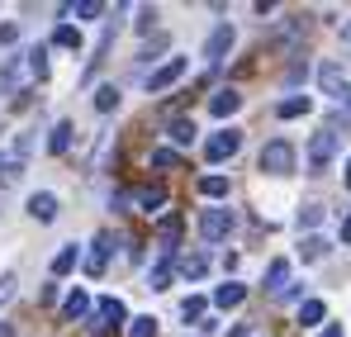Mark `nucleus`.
I'll use <instances>...</instances> for the list:
<instances>
[{
    "mask_svg": "<svg viewBox=\"0 0 351 337\" xmlns=\"http://www.w3.org/2000/svg\"><path fill=\"white\" fill-rule=\"evenodd\" d=\"M318 86H323L328 100L347 105V119H351V86H347V71H342L337 62H323V67H318Z\"/></svg>",
    "mask_w": 351,
    "mask_h": 337,
    "instance_id": "obj_1",
    "label": "nucleus"
},
{
    "mask_svg": "<svg viewBox=\"0 0 351 337\" xmlns=\"http://www.w3.org/2000/svg\"><path fill=\"white\" fill-rule=\"evenodd\" d=\"M261 171H266V176H290L294 171V148L285 138H276V143L261 148Z\"/></svg>",
    "mask_w": 351,
    "mask_h": 337,
    "instance_id": "obj_2",
    "label": "nucleus"
},
{
    "mask_svg": "<svg viewBox=\"0 0 351 337\" xmlns=\"http://www.w3.org/2000/svg\"><path fill=\"white\" fill-rule=\"evenodd\" d=\"M237 148H242V133H237V128H219V133H209L204 157H209V162H228Z\"/></svg>",
    "mask_w": 351,
    "mask_h": 337,
    "instance_id": "obj_3",
    "label": "nucleus"
},
{
    "mask_svg": "<svg viewBox=\"0 0 351 337\" xmlns=\"http://www.w3.org/2000/svg\"><path fill=\"white\" fill-rule=\"evenodd\" d=\"M199 233H204V242L228 237V233H233V209H204V214H199Z\"/></svg>",
    "mask_w": 351,
    "mask_h": 337,
    "instance_id": "obj_4",
    "label": "nucleus"
},
{
    "mask_svg": "<svg viewBox=\"0 0 351 337\" xmlns=\"http://www.w3.org/2000/svg\"><path fill=\"white\" fill-rule=\"evenodd\" d=\"M337 157V133L332 128H323V133H313V143H308V167L323 171L328 162Z\"/></svg>",
    "mask_w": 351,
    "mask_h": 337,
    "instance_id": "obj_5",
    "label": "nucleus"
},
{
    "mask_svg": "<svg viewBox=\"0 0 351 337\" xmlns=\"http://www.w3.org/2000/svg\"><path fill=\"white\" fill-rule=\"evenodd\" d=\"M185 67H190L185 57H167V62H162V67H157V71L147 76V91L157 95V91H167V86H176V81L185 76Z\"/></svg>",
    "mask_w": 351,
    "mask_h": 337,
    "instance_id": "obj_6",
    "label": "nucleus"
},
{
    "mask_svg": "<svg viewBox=\"0 0 351 337\" xmlns=\"http://www.w3.org/2000/svg\"><path fill=\"white\" fill-rule=\"evenodd\" d=\"M128 318V309H123V299H100L95 304V323H90V333H105V328H114V323H123Z\"/></svg>",
    "mask_w": 351,
    "mask_h": 337,
    "instance_id": "obj_7",
    "label": "nucleus"
},
{
    "mask_svg": "<svg viewBox=\"0 0 351 337\" xmlns=\"http://www.w3.org/2000/svg\"><path fill=\"white\" fill-rule=\"evenodd\" d=\"M237 43V34H233V24H219L214 34H209V43H204V57H209V67H219L223 57H228V48Z\"/></svg>",
    "mask_w": 351,
    "mask_h": 337,
    "instance_id": "obj_8",
    "label": "nucleus"
},
{
    "mask_svg": "<svg viewBox=\"0 0 351 337\" xmlns=\"http://www.w3.org/2000/svg\"><path fill=\"white\" fill-rule=\"evenodd\" d=\"M110 242H114L110 233H100V237L90 242V252H86V276H105V266H110V252H114Z\"/></svg>",
    "mask_w": 351,
    "mask_h": 337,
    "instance_id": "obj_9",
    "label": "nucleus"
},
{
    "mask_svg": "<svg viewBox=\"0 0 351 337\" xmlns=\"http://www.w3.org/2000/svg\"><path fill=\"white\" fill-rule=\"evenodd\" d=\"M133 205H138L143 214H157V209L167 205V190H162V185H138V190H133Z\"/></svg>",
    "mask_w": 351,
    "mask_h": 337,
    "instance_id": "obj_10",
    "label": "nucleus"
},
{
    "mask_svg": "<svg viewBox=\"0 0 351 337\" xmlns=\"http://www.w3.org/2000/svg\"><path fill=\"white\" fill-rule=\"evenodd\" d=\"M242 110V95H237V91H214V95H209V114H214V119H228V114H237Z\"/></svg>",
    "mask_w": 351,
    "mask_h": 337,
    "instance_id": "obj_11",
    "label": "nucleus"
},
{
    "mask_svg": "<svg viewBox=\"0 0 351 337\" xmlns=\"http://www.w3.org/2000/svg\"><path fill=\"white\" fill-rule=\"evenodd\" d=\"M29 214H34L38 224H53V219H58V195H48V190H38V195L29 200Z\"/></svg>",
    "mask_w": 351,
    "mask_h": 337,
    "instance_id": "obj_12",
    "label": "nucleus"
},
{
    "mask_svg": "<svg viewBox=\"0 0 351 337\" xmlns=\"http://www.w3.org/2000/svg\"><path fill=\"white\" fill-rule=\"evenodd\" d=\"M266 290H271V294H285V290H290V262H285V257L266 266Z\"/></svg>",
    "mask_w": 351,
    "mask_h": 337,
    "instance_id": "obj_13",
    "label": "nucleus"
},
{
    "mask_svg": "<svg viewBox=\"0 0 351 337\" xmlns=\"http://www.w3.org/2000/svg\"><path fill=\"white\" fill-rule=\"evenodd\" d=\"M242 299H247V285H237V281H223L214 290V304H219V309H237Z\"/></svg>",
    "mask_w": 351,
    "mask_h": 337,
    "instance_id": "obj_14",
    "label": "nucleus"
},
{
    "mask_svg": "<svg viewBox=\"0 0 351 337\" xmlns=\"http://www.w3.org/2000/svg\"><path fill=\"white\" fill-rule=\"evenodd\" d=\"M308 110H313V100H308V95H285V100L276 105V114H280V119H304Z\"/></svg>",
    "mask_w": 351,
    "mask_h": 337,
    "instance_id": "obj_15",
    "label": "nucleus"
},
{
    "mask_svg": "<svg viewBox=\"0 0 351 337\" xmlns=\"http://www.w3.org/2000/svg\"><path fill=\"white\" fill-rule=\"evenodd\" d=\"M323 318H328V304H323V299H304V304H299V323H304V328H318Z\"/></svg>",
    "mask_w": 351,
    "mask_h": 337,
    "instance_id": "obj_16",
    "label": "nucleus"
},
{
    "mask_svg": "<svg viewBox=\"0 0 351 337\" xmlns=\"http://www.w3.org/2000/svg\"><path fill=\"white\" fill-rule=\"evenodd\" d=\"M204 271H209V257H204V252H190V257H180V276H185V281H199Z\"/></svg>",
    "mask_w": 351,
    "mask_h": 337,
    "instance_id": "obj_17",
    "label": "nucleus"
},
{
    "mask_svg": "<svg viewBox=\"0 0 351 337\" xmlns=\"http://www.w3.org/2000/svg\"><path fill=\"white\" fill-rule=\"evenodd\" d=\"M167 133H171L176 148H190V143H195V119H171V128H167Z\"/></svg>",
    "mask_w": 351,
    "mask_h": 337,
    "instance_id": "obj_18",
    "label": "nucleus"
},
{
    "mask_svg": "<svg viewBox=\"0 0 351 337\" xmlns=\"http://www.w3.org/2000/svg\"><path fill=\"white\" fill-rule=\"evenodd\" d=\"M76 262H81V247H76V242H66L58 257H53V276H66V271H71Z\"/></svg>",
    "mask_w": 351,
    "mask_h": 337,
    "instance_id": "obj_19",
    "label": "nucleus"
},
{
    "mask_svg": "<svg viewBox=\"0 0 351 337\" xmlns=\"http://www.w3.org/2000/svg\"><path fill=\"white\" fill-rule=\"evenodd\" d=\"M171 257H162V262H157V266H152V271H147V290H167V285H171Z\"/></svg>",
    "mask_w": 351,
    "mask_h": 337,
    "instance_id": "obj_20",
    "label": "nucleus"
},
{
    "mask_svg": "<svg viewBox=\"0 0 351 337\" xmlns=\"http://www.w3.org/2000/svg\"><path fill=\"white\" fill-rule=\"evenodd\" d=\"M66 148H71V124H66V119H62V124H53V133H48V152H66Z\"/></svg>",
    "mask_w": 351,
    "mask_h": 337,
    "instance_id": "obj_21",
    "label": "nucleus"
},
{
    "mask_svg": "<svg viewBox=\"0 0 351 337\" xmlns=\"http://www.w3.org/2000/svg\"><path fill=\"white\" fill-rule=\"evenodd\" d=\"M86 309H90V294H86V290H71V294H66V304H62V314H66V318H81Z\"/></svg>",
    "mask_w": 351,
    "mask_h": 337,
    "instance_id": "obj_22",
    "label": "nucleus"
},
{
    "mask_svg": "<svg viewBox=\"0 0 351 337\" xmlns=\"http://www.w3.org/2000/svg\"><path fill=\"white\" fill-rule=\"evenodd\" d=\"M62 14H76V19H100V14H105V5H100V0H81V5H66Z\"/></svg>",
    "mask_w": 351,
    "mask_h": 337,
    "instance_id": "obj_23",
    "label": "nucleus"
},
{
    "mask_svg": "<svg viewBox=\"0 0 351 337\" xmlns=\"http://www.w3.org/2000/svg\"><path fill=\"white\" fill-rule=\"evenodd\" d=\"M199 195L223 200V195H228V181H223V176H199Z\"/></svg>",
    "mask_w": 351,
    "mask_h": 337,
    "instance_id": "obj_24",
    "label": "nucleus"
},
{
    "mask_svg": "<svg viewBox=\"0 0 351 337\" xmlns=\"http://www.w3.org/2000/svg\"><path fill=\"white\" fill-rule=\"evenodd\" d=\"M95 110L100 114L119 110V86H100V91H95Z\"/></svg>",
    "mask_w": 351,
    "mask_h": 337,
    "instance_id": "obj_25",
    "label": "nucleus"
},
{
    "mask_svg": "<svg viewBox=\"0 0 351 337\" xmlns=\"http://www.w3.org/2000/svg\"><path fill=\"white\" fill-rule=\"evenodd\" d=\"M176 237H180V214H167V219H162V242H167V257H171Z\"/></svg>",
    "mask_w": 351,
    "mask_h": 337,
    "instance_id": "obj_26",
    "label": "nucleus"
},
{
    "mask_svg": "<svg viewBox=\"0 0 351 337\" xmlns=\"http://www.w3.org/2000/svg\"><path fill=\"white\" fill-rule=\"evenodd\" d=\"M29 76H34V81L48 76V57H43V48H29Z\"/></svg>",
    "mask_w": 351,
    "mask_h": 337,
    "instance_id": "obj_27",
    "label": "nucleus"
},
{
    "mask_svg": "<svg viewBox=\"0 0 351 337\" xmlns=\"http://www.w3.org/2000/svg\"><path fill=\"white\" fill-rule=\"evenodd\" d=\"M53 43H58V48H81V34H76L71 24H58V34H53Z\"/></svg>",
    "mask_w": 351,
    "mask_h": 337,
    "instance_id": "obj_28",
    "label": "nucleus"
},
{
    "mask_svg": "<svg viewBox=\"0 0 351 337\" xmlns=\"http://www.w3.org/2000/svg\"><path fill=\"white\" fill-rule=\"evenodd\" d=\"M128 337H157V318H147V314L133 318V323H128Z\"/></svg>",
    "mask_w": 351,
    "mask_h": 337,
    "instance_id": "obj_29",
    "label": "nucleus"
},
{
    "mask_svg": "<svg viewBox=\"0 0 351 337\" xmlns=\"http://www.w3.org/2000/svg\"><path fill=\"white\" fill-rule=\"evenodd\" d=\"M180 318H185V323H195V318H204V299H199V294H190V299L180 304Z\"/></svg>",
    "mask_w": 351,
    "mask_h": 337,
    "instance_id": "obj_30",
    "label": "nucleus"
},
{
    "mask_svg": "<svg viewBox=\"0 0 351 337\" xmlns=\"http://www.w3.org/2000/svg\"><path fill=\"white\" fill-rule=\"evenodd\" d=\"M323 252H328V242H323V237H304V257H308V262H318Z\"/></svg>",
    "mask_w": 351,
    "mask_h": 337,
    "instance_id": "obj_31",
    "label": "nucleus"
},
{
    "mask_svg": "<svg viewBox=\"0 0 351 337\" xmlns=\"http://www.w3.org/2000/svg\"><path fill=\"white\" fill-rule=\"evenodd\" d=\"M318 219H323V205H304V214H299V224H304V228H313Z\"/></svg>",
    "mask_w": 351,
    "mask_h": 337,
    "instance_id": "obj_32",
    "label": "nucleus"
},
{
    "mask_svg": "<svg viewBox=\"0 0 351 337\" xmlns=\"http://www.w3.org/2000/svg\"><path fill=\"white\" fill-rule=\"evenodd\" d=\"M176 162H180V157H176L171 148H157V152H152V167H176Z\"/></svg>",
    "mask_w": 351,
    "mask_h": 337,
    "instance_id": "obj_33",
    "label": "nucleus"
},
{
    "mask_svg": "<svg viewBox=\"0 0 351 337\" xmlns=\"http://www.w3.org/2000/svg\"><path fill=\"white\" fill-rule=\"evenodd\" d=\"M14 276H0V309H5V304H10V299H14Z\"/></svg>",
    "mask_w": 351,
    "mask_h": 337,
    "instance_id": "obj_34",
    "label": "nucleus"
},
{
    "mask_svg": "<svg viewBox=\"0 0 351 337\" xmlns=\"http://www.w3.org/2000/svg\"><path fill=\"white\" fill-rule=\"evenodd\" d=\"M152 19H157V10H152V5H143V10H138V29H152Z\"/></svg>",
    "mask_w": 351,
    "mask_h": 337,
    "instance_id": "obj_35",
    "label": "nucleus"
},
{
    "mask_svg": "<svg viewBox=\"0 0 351 337\" xmlns=\"http://www.w3.org/2000/svg\"><path fill=\"white\" fill-rule=\"evenodd\" d=\"M14 38H19V29H14V24H0V48H10Z\"/></svg>",
    "mask_w": 351,
    "mask_h": 337,
    "instance_id": "obj_36",
    "label": "nucleus"
},
{
    "mask_svg": "<svg viewBox=\"0 0 351 337\" xmlns=\"http://www.w3.org/2000/svg\"><path fill=\"white\" fill-rule=\"evenodd\" d=\"M323 337H347V333H342V323H328V328H323Z\"/></svg>",
    "mask_w": 351,
    "mask_h": 337,
    "instance_id": "obj_37",
    "label": "nucleus"
},
{
    "mask_svg": "<svg viewBox=\"0 0 351 337\" xmlns=\"http://www.w3.org/2000/svg\"><path fill=\"white\" fill-rule=\"evenodd\" d=\"M342 242H351V214H347V224H342Z\"/></svg>",
    "mask_w": 351,
    "mask_h": 337,
    "instance_id": "obj_38",
    "label": "nucleus"
},
{
    "mask_svg": "<svg viewBox=\"0 0 351 337\" xmlns=\"http://www.w3.org/2000/svg\"><path fill=\"white\" fill-rule=\"evenodd\" d=\"M342 181H347V190H351V157H347V171H342Z\"/></svg>",
    "mask_w": 351,
    "mask_h": 337,
    "instance_id": "obj_39",
    "label": "nucleus"
},
{
    "mask_svg": "<svg viewBox=\"0 0 351 337\" xmlns=\"http://www.w3.org/2000/svg\"><path fill=\"white\" fill-rule=\"evenodd\" d=\"M5 162H10V157H0V171H5Z\"/></svg>",
    "mask_w": 351,
    "mask_h": 337,
    "instance_id": "obj_40",
    "label": "nucleus"
},
{
    "mask_svg": "<svg viewBox=\"0 0 351 337\" xmlns=\"http://www.w3.org/2000/svg\"><path fill=\"white\" fill-rule=\"evenodd\" d=\"M0 337H10V328H0Z\"/></svg>",
    "mask_w": 351,
    "mask_h": 337,
    "instance_id": "obj_41",
    "label": "nucleus"
}]
</instances>
